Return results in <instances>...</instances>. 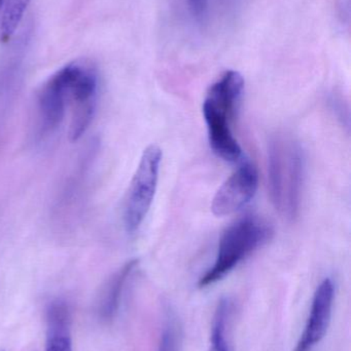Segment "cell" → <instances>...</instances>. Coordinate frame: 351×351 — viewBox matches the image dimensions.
<instances>
[{"instance_id": "6da1fadb", "label": "cell", "mask_w": 351, "mask_h": 351, "mask_svg": "<svg viewBox=\"0 0 351 351\" xmlns=\"http://www.w3.org/2000/svg\"><path fill=\"white\" fill-rule=\"evenodd\" d=\"M304 170L299 142L288 134L274 136L268 149L270 197L276 212L286 220H294L300 212Z\"/></svg>"}, {"instance_id": "7a4b0ae2", "label": "cell", "mask_w": 351, "mask_h": 351, "mask_svg": "<svg viewBox=\"0 0 351 351\" xmlns=\"http://www.w3.org/2000/svg\"><path fill=\"white\" fill-rule=\"evenodd\" d=\"M243 90L242 75L234 70H229L210 86L203 103L210 148L218 158L229 162H236L242 154L231 127L240 105Z\"/></svg>"}, {"instance_id": "3957f363", "label": "cell", "mask_w": 351, "mask_h": 351, "mask_svg": "<svg viewBox=\"0 0 351 351\" xmlns=\"http://www.w3.org/2000/svg\"><path fill=\"white\" fill-rule=\"evenodd\" d=\"M272 234L270 224L259 217H245L231 225L220 237L214 263L200 278L199 288L212 286L226 278L243 260L267 243Z\"/></svg>"}, {"instance_id": "277c9868", "label": "cell", "mask_w": 351, "mask_h": 351, "mask_svg": "<svg viewBox=\"0 0 351 351\" xmlns=\"http://www.w3.org/2000/svg\"><path fill=\"white\" fill-rule=\"evenodd\" d=\"M161 162L162 152L158 146H148L142 154L124 206V223L128 232L137 231L148 216L158 187Z\"/></svg>"}, {"instance_id": "5b68a950", "label": "cell", "mask_w": 351, "mask_h": 351, "mask_svg": "<svg viewBox=\"0 0 351 351\" xmlns=\"http://www.w3.org/2000/svg\"><path fill=\"white\" fill-rule=\"evenodd\" d=\"M69 78V106L72 119L69 137L78 141L92 123L98 98V71L94 64L87 60H76L66 65Z\"/></svg>"}, {"instance_id": "8992f818", "label": "cell", "mask_w": 351, "mask_h": 351, "mask_svg": "<svg viewBox=\"0 0 351 351\" xmlns=\"http://www.w3.org/2000/svg\"><path fill=\"white\" fill-rule=\"evenodd\" d=\"M258 186L257 169L245 162L216 191L212 202V213L216 216L225 217L238 212L255 197Z\"/></svg>"}, {"instance_id": "52a82bcc", "label": "cell", "mask_w": 351, "mask_h": 351, "mask_svg": "<svg viewBox=\"0 0 351 351\" xmlns=\"http://www.w3.org/2000/svg\"><path fill=\"white\" fill-rule=\"evenodd\" d=\"M69 106V82L65 66L45 82L37 96V117L41 134L55 131Z\"/></svg>"}, {"instance_id": "ba28073f", "label": "cell", "mask_w": 351, "mask_h": 351, "mask_svg": "<svg viewBox=\"0 0 351 351\" xmlns=\"http://www.w3.org/2000/svg\"><path fill=\"white\" fill-rule=\"evenodd\" d=\"M334 294L333 280L325 278L315 291L304 331L294 351H311L325 338L331 323Z\"/></svg>"}, {"instance_id": "9c48e42d", "label": "cell", "mask_w": 351, "mask_h": 351, "mask_svg": "<svg viewBox=\"0 0 351 351\" xmlns=\"http://www.w3.org/2000/svg\"><path fill=\"white\" fill-rule=\"evenodd\" d=\"M137 265L138 260H130L107 282L98 304V313L103 319H111L117 315L128 280Z\"/></svg>"}, {"instance_id": "30bf717a", "label": "cell", "mask_w": 351, "mask_h": 351, "mask_svg": "<svg viewBox=\"0 0 351 351\" xmlns=\"http://www.w3.org/2000/svg\"><path fill=\"white\" fill-rule=\"evenodd\" d=\"M45 351H72L69 313L63 302L53 303L47 311V340Z\"/></svg>"}, {"instance_id": "8fae6325", "label": "cell", "mask_w": 351, "mask_h": 351, "mask_svg": "<svg viewBox=\"0 0 351 351\" xmlns=\"http://www.w3.org/2000/svg\"><path fill=\"white\" fill-rule=\"evenodd\" d=\"M230 315V301L228 299H222L218 302L212 319L210 351H231L228 338Z\"/></svg>"}, {"instance_id": "7c38bea8", "label": "cell", "mask_w": 351, "mask_h": 351, "mask_svg": "<svg viewBox=\"0 0 351 351\" xmlns=\"http://www.w3.org/2000/svg\"><path fill=\"white\" fill-rule=\"evenodd\" d=\"M31 0H6L0 22V43H8L12 38Z\"/></svg>"}, {"instance_id": "4fadbf2b", "label": "cell", "mask_w": 351, "mask_h": 351, "mask_svg": "<svg viewBox=\"0 0 351 351\" xmlns=\"http://www.w3.org/2000/svg\"><path fill=\"white\" fill-rule=\"evenodd\" d=\"M157 351H179L177 334L172 324H168L164 328Z\"/></svg>"}, {"instance_id": "5bb4252c", "label": "cell", "mask_w": 351, "mask_h": 351, "mask_svg": "<svg viewBox=\"0 0 351 351\" xmlns=\"http://www.w3.org/2000/svg\"><path fill=\"white\" fill-rule=\"evenodd\" d=\"M189 3L196 16H203L207 6V0H189Z\"/></svg>"}, {"instance_id": "9a60e30c", "label": "cell", "mask_w": 351, "mask_h": 351, "mask_svg": "<svg viewBox=\"0 0 351 351\" xmlns=\"http://www.w3.org/2000/svg\"><path fill=\"white\" fill-rule=\"evenodd\" d=\"M6 0H0V22H1L2 14H3L4 6H5Z\"/></svg>"}]
</instances>
